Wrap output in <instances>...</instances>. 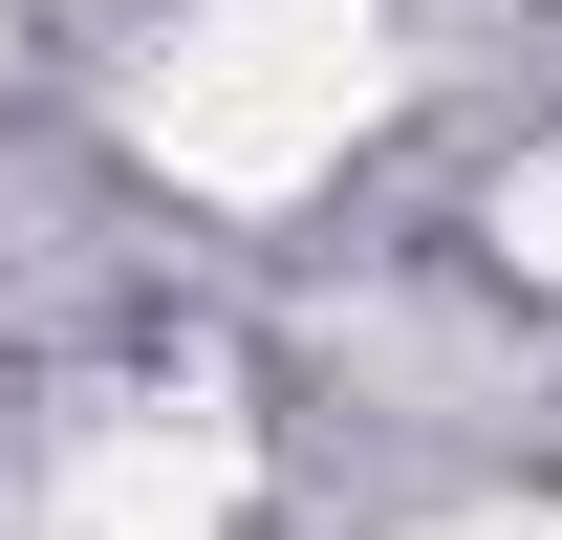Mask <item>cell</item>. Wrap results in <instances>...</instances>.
I'll return each instance as SVG.
<instances>
[{
    "mask_svg": "<svg viewBox=\"0 0 562 540\" xmlns=\"http://www.w3.org/2000/svg\"><path fill=\"white\" fill-rule=\"evenodd\" d=\"M390 109V0H173L131 66V151L173 195H303Z\"/></svg>",
    "mask_w": 562,
    "mask_h": 540,
    "instance_id": "1",
    "label": "cell"
},
{
    "mask_svg": "<svg viewBox=\"0 0 562 540\" xmlns=\"http://www.w3.org/2000/svg\"><path fill=\"white\" fill-rule=\"evenodd\" d=\"M497 260L562 281V151H519V173H497Z\"/></svg>",
    "mask_w": 562,
    "mask_h": 540,
    "instance_id": "2",
    "label": "cell"
},
{
    "mask_svg": "<svg viewBox=\"0 0 562 540\" xmlns=\"http://www.w3.org/2000/svg\"><path fill=\"white\" fill-rule=\"evenodd\" d=\"M432 540H562V497H476V519H432Z\"/></svg>",
    "mask_w": 562,
    "mask_h": 540,
    "instance_id": "3",
    "label": "cell"
}]
</instances>
